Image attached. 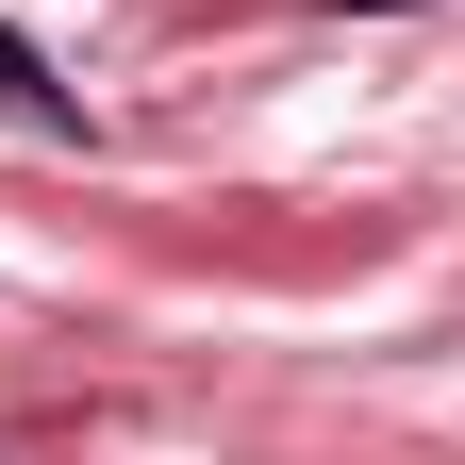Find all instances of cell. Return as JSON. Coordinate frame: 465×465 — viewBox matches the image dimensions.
Here are the masks:
<instances>
[{
  "label": "cell",
  "mask_w": 465,
  "mask_h": 465,
  "mask_svg": "<svg viewBox=\"0 0 465 465\" xmlns=\"http://www.w3.org/2000/svg\"><path fill=\"white\" fill-rule=\"evenodd\" d=\"M332 17H399V0H332Z\"/></svg>",
  "instance_id": "cell-2"
},
{
  "label": "cell",
  "mask_w": 465,
  "mask_h": 465,
  "mask_svg": "<svg viewBox=\"0 0 465 465\" xmlns=\"http://www.w3.org/2000/svg\"><path fill=\"white\" fill-rule=\"evenodd\" d=\"M0 116H34V134H67V84H50V50L0 17Z\"/></svg>",
  "instance_id": "cell-1"
}]
</instances>
